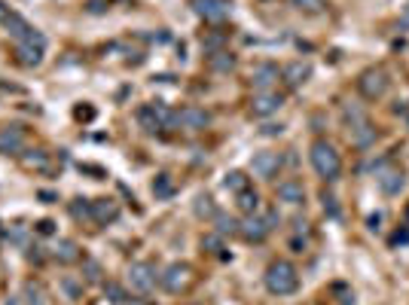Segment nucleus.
<instances>
[{"mask_svg":"<svg viewBox=\"0 0 409 305\" xmlns=\"http://www.w3.org/2000/svg\"><path fill=\"white\" fill-rule=\"evenodd\" d=\"M263 3H269V0H263Z\"/></svg>","mask_w":409,"mask_h":305,"instance_id":"nucleus-43","label":"nucleus"},{"mask_svg":"<svg viewBox=\"0 0 409 305\" xmlns=\"http://www.w3.org/2000/svg\"><path fill=\"white\" fill-rule=\"evenodd\" d=\"M308 159H312V168H315V174L321 177V180H339L342 177V156L336 152V147H333L330 141H324L318 138L312 143V150H308Z\"/></svg>","mask_w":409,"mask_h":305,"instance_id":"nucleus-2","label":"nucleus"},{"mask_svg":"<svg viewBox=\"0 0 409 305\" xmlns=\"http://www.w3.org/2000/svg\"><path fill=\"white\" fill-rule=\"evenodd\" d=\"M0 152H3V156H22L24 152V129L22 125H3V129H0Z\"/></svg>","mask_w":409,"mask_h":305,"instance_id":"nucleus-11","label":"nucleus"},{"mask_svg":"<svg viewBox=\"0 0 409 305\" xmlns=\"http://www.w3.org/2000/svg\"><path fill=\"white\" fill-rule=\"evenodd\" d=\"M375 183H379V190L385 192V196H400L406 186V174L400 171V168H379V171H375Z\"/></svg>","mask_w":409,"mask_h":305,"instance_id":"nucleus-13","label":"nucleus"},{"mask_svg":"<svg viewBox=\"0 0 409 305\" xmlns=\"http://www.w3.org/2000/svg\"><path fill=\"white\" fill-rule=\"evenodd\" d=\"M159 284H162V290H168L174 296L183 293L189 284H193V266H189V262H171V266L162 269Z\"/></svg>","mask_w":409,"mask_h":305,"instance_id":"nucleus-4","label":"nucleus"},{"mask_svg":"<svg viewBox=\"0 0 409 305\" xmlns=\"http://www.w3.org/2000/svg\"><path fill=\"white\" fill-rule=\"evenodd\" d=\"M193 13L208 24H220L229 15V0H193Z\"/></svg>","mask_w":409,"mask_h":305,"instance_id":"nucleus-9","label":"nucleus"},{"mask_svg":"<svg viewBox=\"0 0 409 305\" xmlns=\"http://www.w3.org/2000/svg\"><path fill=\"white\" fill-rule=\"evenodd\" d=\"M269 232H272V226L266 223V217H257V214H247V220H241L238 223V235L245 241L250 244H260L269 239Z\"/></svg>","mask_w":409,"mask_h":305,"instance_id":"nucleus-10","label":"nucleus"},{"mask_svg":"<svg viewBox=\"0 0 409 305\" xmlns=\"http://www.w3.org/2000/svg\"><path fill=\"white\" fill-rule=\"evenodd\" d=\"M352 132V143L357 150H366V147H373L375 143V138H379V132L373 129V122L366 120V122H361V125H354V129H348Z\"/></svg>","mask_w":409,"mask_h":305,"instance_id":"nucleus-19","label":"nucleus"},{"mask_svg":"<svg viewBox=\"0 0 409 305\" xmlns=\"http://www.w3.org/2000/svg\"><path fill=\"white\" fill-rule=\"evenodd\" d=\"M116 217H120V205H116L113 199H95L92 201V220H95V223L107 226V223H113Z\"/></svg>","mask_w":409,"mask_h":305,"instance_id":"nucleus-17","label":"nucleus"},{"mask_svg":"<svg viewBox=\"0 0 409 305\" xmlns=\"http://www.w3.org/2000/svg\"><path fill=\"white\" fill-rule=\"evenodd\" d=\"M236 205H238V211H245V214H257V208H260V196L247 186L245 192H238L236 196Z\"/></svg>","mask_w":409,"mask_h":305,"instance_id":"nucleus-23","label":"nucleus"},{"mask_svg":"<svg viewBox=\"0 0 409 305\" xmlns=\"http://www.w3.org/2000/svg\"><path fill=\"white\" fill-rule=\"evenodd\" d=\"M388 86H391V80H388L385 67H366V71L357 76V92H361L366 101H379L388 92Z\"/></svg>","mask_w":409,"mask_h":305,"instance_id":"nucleus-3","label":"nucleus"},{"mask_svg":"<svg viewBox=\"0 0 409 305\" xmlns=\"http://www.w3.org/2000/svg\"><path fill=\"white\" fill-rule=\"evenodd\" d=\"M52 257L62 262V266H71V262H80V248H77V241H71V239H62L55 244V250H52Z\"/></svg>","mask_w":409,"mask_h":305,"instance_id":"nucleus-20","label":"nucleus"},{"mask_svg":"<svg viewBox=\"0 0 409 305\" xmlns=\"http://www.w3.org/2000/svg\"><path fill=\"white\" fill-rule=\"evenodd\" d=\"M290 3H294V10L306 13V15H318L327 10V0H290Z\"/></svg>","mask_w":409,"mask_h":305,"instance_id":"nucleus-29","label":"nucleus"},{"mask_svg":"<svg viewBox=\"0 0 409 305\" xmlns=\"http://www.w3.org/2000/svg\"><path fill=\"white\" fill-rule=\"evenodd\" d=\"M406 15H409V10H406Z\"/></svg>","mask_w":409,"mask_h":305,"instance_id":"nucleus-44","label":"nucleus"},{"mask_svg":"<svg viewBox=\"0 0 409 305\" xmlns=\"http://www.w3.org/2000/svg\"><path fill=\"white\" fill-rule=\"evenodd\" d=\"M208 67L217 73H229V71H236V55L227 52V49H220V52H211L208 55Z\"/></svg>","mask_w":409,"mask_h":305,"instance_id":"nucleus-21","label":"nucleus"},{"mask_svg":"<svg viewBox=\"0 0 409 305\" xmlns=\"http://www.w3.org/2000/svg\"><path fill=\"white\" fill-rule=\"evenodd\" d=\"M223 43H227V31H223V28H214L211 34H202V46L208 49V55H211V52H220Z\"/></svg>","mask_w":409,"mask_h":305,"instance_id":"nucleus-25","label":"nucleus"},{"mask_svg":"<svg viewBox=\"0 0 409 305\" xmlns=\"http://www.w3.org/2000/svg\"><path fill=\"white\" fill-rule=\"evenodd\" d=\"M6 305H19V299H10V302H6Z\"/></svg>","mask_w":409,"mask_h":305,"instance_id":"nucleus-42","label":"nucleus"},{"mask_svg":"<svg viewBox=\"0 0 409 305\" xmlns=\"http://www.w3.org/2000/svg\"><path fill=\"white\" fill-rule=\"evenodd\" d=\"M15 55H19V62L24 67H37L40 62H43V55H46V37L40 31H34L31 37L19 40V49H15Z\"/></svg>","mask_w":409,"mask_h":305,"instance_id":"nucleus-6","label":"nucleus"},{"mask_svg":"<svg viewBox=\"0 0 409 305\" xmlns=\"http://www.w3.org/2000/svg\"><path fill=\"white\" fill-rule=\"evenodd\" d=\"M281 80H285L290 89L306 86V83L312 80V64L308 62H290V64L281 67Z\"/></svg>","mask_w":409,"mask_h":305,"instance_id":"nucleus-14","label":"nucleus"},{"mask_svg":"<svg viewBox=\"0 0 409 305\" xmlns=\"http://www.w3.org/2000/svg\"><path fill=\"white\" fill-rule=\"evenodd\" d=\"M52 220H40V223H37V229H40V235H52Z\"/></svg>","mask_w":409,"mask_h":305,"instance_id":"nucleus-38","label":"nucleus"},{"mask_svg":"<svg viewBox=\"0 0 409 305\" xmlns=\"http://www.w3.org/2000/svg\"><path fill=\"white\" fill-rule=\"evenodd\" d=\"M275 196H278V201H285V205H303L306 201V186L299 183L296 177H287V180L278 183Z\"/></svg>","mask_w":409,"mask_h":305,"instance_id":"nucleus-15","label":"nucleus"},{"mask_svg":"<svg viewBox=\"0 0 409 305\" xmlns=\"http://www.w3.org/2000/svg\"><path fill=\"white\" fill-rule=\"evenodd\" d=\"M342 120H345L348 129H354V125L366 122V110L361 104H345V107H342Z\"/></svg>","mask_w":409,"mask_h":305,"instance_id":"nucleus-26","label":"nucleus"},{"mask_svg":"<svg viewBox=\"0 0 409 305\" xmlns=\"http://www.w3.org/2000/svg\"><path fill=\"white\" fill-rule=\"evenodd\" d=\"M92 116H95V113H92V110H89V107H86V110H82V107L77 110V120H92Z\"/></svg>","mask_w":409,"mask_h":305,"instance_id":"nucleus-40","label":"nucleus"},{"mask_svg":"<svg viewBox=\"0 0 409 305\" xmlns=\"http://www.w3.org/2000/svg\"><path fill=\"white\" fill-rule=\"evenodd\" d=\"M400 241H409V232H397L394 235V244H400Z\"/></svg>","mask_w":409,"mask_h":305,"instance_id":"nucleus-41","label":"nucleus"},{"mask_svg":"<svg viewBox=\"0 0 409 305\" xmlns=\"http://www.w3.org/2000/svg\"><path fill=\"white\" fill-rule=\"evenodd\" d=\"M223 186H227L229 192H236V196H238V192H245L250 183H247V174H245V171H229L227 177H223Z\"/></svg>","mask_w":409,"mask_h":305,"instance_id":"nucleus-27","label":"nucleus"},{"mask_svg":"<svg viewBox=\"0 0 409 305\" xmlns=\"http://www.w3.org/2000/svg\"><path fill=\"white\" fill-rule=\"evenodd\" d=\"M98 275H101V266L95 260H86V278L89 281H98Z\"/></svg>","mask_w":409,"mask_h":305,"instance_id":"nucleus-37","label":"nucleus"},{"mask_svg":"<svg viewBox=\"0 0 409 305\" xmlns=\"http://www.w3.org/2000/svg\"><path fill=\"white\" fill-rule=\"evenodd\" d=\"M153 196L156 199H171L174 196V180H171L168 174H159L153 180Z\"/></svg>","mask_w":409,"mask_h":305,"instance_id":"nucleus-28","label":"nucleus"},{"mask_svg":"<svg viewBox=\"0 0 409 305\" xmlns=\"http://www.w3.org/2000/svg\"><path fill=\"white\" fill-rule=\"evenodd\" d=\"M214 223H217V235H236V232H238V220H236V217L217 214Z\"/></svg>","mask_w":409,"mask_h":305,"instance_id":"nucleus-31","label":"nucleus"},{"mask_svg":"<svg viewBox=\"0 0 409 305\" xmlns=\"http://www.w3.org/2000/svg\"><path fill=\"white\" fill-rule=\"evenodd\" d=\"M275 83H278V67H275V64H269V62L257 64L254 71H250V86H254V89L266 92V89H272Z\"/></svg>","mask_w":409,"mask_h":305,"instance_id":"nucleus-16","label":"nucleus"},{"mask_svg":"<svg viewBox=\"0 0 409 305\" xmlns=\"http://www.w3.org/2000/svg\"><path fill=\"white\" fill-rule=\"evenodd\" d=\"M22 165L28 168V171H52V152L28 150V152H22Z\"/></svg>","mask_w":409,"mask_h":305,"instance_id":"nucleus-18","label":"nucleus"},{"mask_svg":"<svg viewBox=\"0 0 409 305\" xmlns=\"http://www.w3.org/2000/svg\"><path fill=\"white\" fill-rule=\"evenodd\" d=\"M202 248H205L208 253H214V257H223V235H217V232L205 235V239H202Z\"/></svg>","mask_w":409,"mask_h":305,"instance_id":"nucleus-33","label":"nucleus"},{"mask_svg":"<svg viewBox=\"0 0 409 305\" xmlns=\"http://www.w3.org/2000/svg\"><path fill=\"white\" fill-rule=\"evenodd\" d=\"M24 299H28V305H49L46 302V290L40 284H34V281L24 284Z\"/></svg>","mask_w":409,"mask_h":305,"instance_id":"nucleus-30","label":"nucleus"},{"mask_svg":"<svg viewBox=\"0 0 409 305\" xmlns=\"http://www.w3.org/2000/svg\"><path fill=\"white\" fill-rule=\"evenodd\" d=\"M263 281H266V290L272 296H290L299 290V272L290 260H272L269 266H266Z\"/></svg>","mask_w":409,"mask_h":305,"instance_id":"nucleus-1","label":"nucleus"},{"mask_svg":"<svg viewBox=\"0 0 409 305\" xmlns=\"http://www.w3.org/2000/svg\"><path fill=\"white\" fill-rule=\"evenodd\" d=\"M281 107H285V95H281V92H275V89L257 92V95L250 98V116H257V120L275 116Z\"/></svg>","mask_w":409,"mask_h":305,"instance_id":"nucleus-7","label":"nucleus"},{"mask_svg":"<svg viewBox=\"0 0 409 305\" xmlns=\"http://www.w3.org/2000/svg\"><path fill=\"white\" fill-rule=\"evenodd\" d=\"M6 31H10L15 40H24V37H31V34H34V28H31V24L24 22L22 15H15V13L10 15V22H6Z\"/></svg>","mask_w":409,"mask_h":305,"instance_id":"nucleus-24","label":"nucleus"},{"mask_svg":"<svg viewBox=\"0 0 409 305\" xmlns=\"http://www.w3.org/2000/svg\"><path fill=\"white\" fill-rule=\"evenodd\" d=\"M321 201H324V211H327L330 217H339V208H336V196H330V192H324V196H321Z\"/></svg>","mask_w":409,"mask_h":305,"instance_id":"nucleus-36","label":"nucleus"},{"mask_svg":"<svg viewBox=\"0 0 409 305\" xmlns=\"http://www.w3.org/2000/svg\"><path fill=\"white\" fill-rule=\"evenodd\" d=\"M125 281H129V287L135 293H150L156 287V281H159V275H156L153 262H131L129 272H125Z\"/></svg>","mask_w":409,"mask_h":305,"instance_id":"nucleus-5","label":"nucleus"},{"mask_svg":"<svg viewBox=\"0 0 409 305\" xmlns=\"http://www.w3.org/2000/svg\"><path fill=\"white\" fill-rule=\"evenodd\" d=\"M10 15H13V10L3 3V0H0V24H6V22H10Z\"/></svg>","mask_w":409,"mask_h":305,"instance_id":"nucleus-39","label":"nucleus"},{"mask_svg":"<svg viewBox=\"0 0 409 305\" xmlns=\"http://www.w3.org/2000/svg\"><path fill=\"white\" fill-rule=\"evenodd\" d=\"M196 214H199V217H217L214 199H211V196H199V199H196Z\"/></svg>","mask_w":409,"mask_h":305,"instance_id":"nucleus-35","label":"nucleus"},{"mask_svg":"<svg viewBox=\"0 0 409 305\" xmlns=\"http://www.w3.org/2000/svg\"><path fill=\"white\" fill-rule=\"evenodd\" d=\"M71 217H73V220H92V201L77 199V201L71 205Z\"/></svg>","mask_w":409,"mask_h":305,"instance_id":"nucleus-34","label":"nucleus"},{"mask_svg":"<svg viewBox=\"0 0 409 305\" xmlns=\"http://www.w3.org/2000/svg\"><path fill=\"white\" fill-rule=\"evenodd\" d=\"M281 165H285L281 152H272V150H263L250 159V171H254L257 177H263V180H272V177L281 171Z\"/></svg>","mask_w":409,"mask_h":305,"instance_id":"nucleus-8","label":"nucleus"},{"mask_svg":"<svg viewBox=\"0 0 409 305\" xmlns=\"http://www.w3.org/2000/svg\"><path fill=\"white\" fill-rule=\"evenodd\" d=\"M211 125V113L202 107H183L178 110V129H187V132H202Z\"/></svg>","mask_w":409,"mask_h":305,"instance_id":"nucleus-12","label":"nucleus"},{"mask_svg":"<svg viewBox=\"0 0 409 305\" xmlns=\"http://www.w3.org/2000/svg\"><path fill=\"white\" fill-rule=\"evenodd\" d=\"M138 122H141V129L144 132H162L159 129V116H156V104H144V107H138Z\"/></svg>","mask_w":409,"mask_h":305,"instance_id":"nucleus-22","label":"nucleus"},{"mask_svg":"<svg viewBox=\"0 0 409 305\" xmlns=\"http://www.w3.org/2000/svg\"><path fill=\"white\" fill-rule=\"evenodd\" d=\"M104 296H107L110 302H116V305H125V302H129V293H125L116 281H107V284H104Z\"/></svg>","mask_w":409,"mask_h":305,"instance_id":"nucleus-32","label":"nucleus"}]
</instances>
